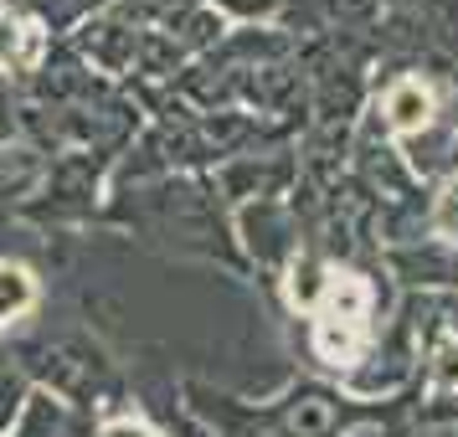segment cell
Wrapping results in <instances>:
<instances>
[{"label":"cell","instance_id":"cell-5","mask_svg":"<svg viewBox=\"0 0 458 437\" xmlns=\"http://www.w3.org/2000/svg\"><path fill=\"white\" fill-rule=\"evenodd\" d=\"M433 227H437V237H443V242H454V248H458V175H448V181H443V190H437Z\"/></svg>","mask_w":458,"mask_h":437},{"label":"cell","instance_id":"cell-7","mask_svg":"<svg viewBox=\"0 0 458 437\" xmlns=\"http://www.w3.org/2000/svg\"><path fill=\"white\" fill-rule=\"evenodd\" d=\"M93 437H160V433L149 427L145 416H114V422H104Z\"/></svg>","mask_w":458,"mask_h":437},{"label":"cell","instance_id":"cell-2","mask_svg":"<svg viewBox=\"0 0 458 437\" xmlns=\"http://www.w3.org/2000/svg\"><path fill=\"white\" fill-rule=\"evenodd\" d=\"M381 119L392 134H417V129H428L433 119V88L422 83V78H396L386 93H381Z\"/></svg>","mask_w":458,"mask_h":437},{"label":"cell","instance_id":"cell-6","mask_svg":"<svg viewBox=\"0 0 458 437\" xmlns=\"http://www.w3.org/2000/svg\"><path fill=\"white\" fill-rule=\"evenodd\" d=\"M21 416V381L16 375H0V433H11Z\"/></svg>","mask_w":458,"mask_h":437},{"label":"cell","instance_id":"cell-4","mask_svg":"<svg viewBox=\"0 0 458 437\" xmlns=\"http://www.w3.org/2000/svg\"><path fill=\"white\" fill-rule=\"evenodd\" d=\"M37 309V273L26 263H0V334Z\"/></svg>","mask_w":458,"mask_h":437},{"label":"cell","instance_id":"cell-1","mask_svg":"<svg viewBox=\"0 0 458 437\" xmlns=\"http://www.w3.org/2000/svg\"><path fill=\"white\" fill-rule=\"evenodd\" d=\"M304 309L314 319V350L325 366H355V355L366 350L371 334V289L351 268L325 263L319 293H304Z\"/></svg>","mask_w":458,"mask_h":437},{"label":"cell","instance_id":"cell-3","mask_svg":"<svg viewBox=\"0 0 458 437\" xmlns=\"http://www.w3.org/2000/svg\"><path fill=\"white\" fill-rule=\"evenodd\" d=\"M42 26L26 21L11 5H0V72H31L42 63Z\"/></svg>","mask_w":458,"mask_h":437}]
</instances>
